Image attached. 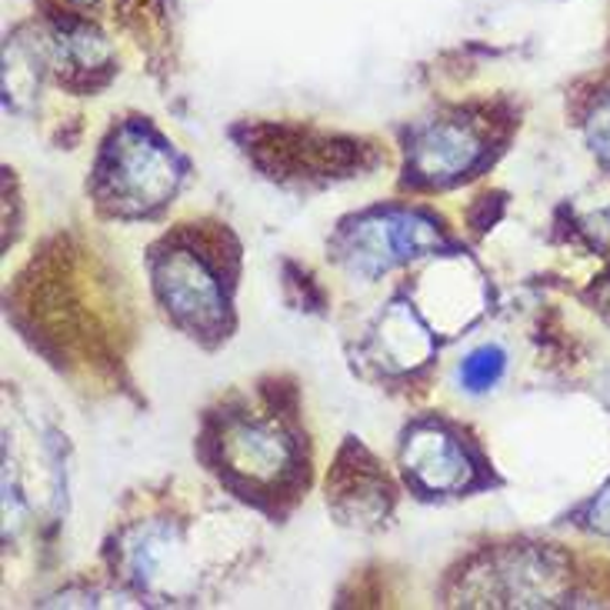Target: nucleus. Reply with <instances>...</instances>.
Masks as SVG:
<instances>
[{
    "instance_id": "3",
    "label": "nucleus",
    "mask_w": 610,
    "mask_h": 610,
    "mask_svg": "<svg viewBox=\"0 0 610 610\" xmlns=\"http://www.w3.org/2000/svg\"><path fill=\"white\" fill-rule=\"evenodd\" d=\"M154 281H157L161 301L167 304V311L181 324H187L190 330H200V334L220 330L224 291L200 258H194L187 251L164 254L154 268Z\"/></svg>"
},
{
    "instance_id": "5",
    "label": "nucleus",
    "mask_w": 610,
    "mask_h": 610,
    "mask_svg": "<svg viewBox=\"0 0 610 610\" xmlns=\"http://www.w3.org/2000/svg\"><path fill=\"white\" fill-rule=\"evenodd\" d=\"M224 460L233 473L254 483H274L291 470V444L274 424L237 421L224 431Z\"/></svg>"
},
{
    "instance_id": "7",
    "label": "nucleus",
    "mask_w": 610,
    "mask_h": 610,
    "mask_svg": "<svg viewBox=\"0 0 610 610\" xmlns=\"http://www.w3.org/2000/svg\"><path fill=\"white\" fill-rule=\"evenodd\" d=\"M404 464L424 491L454 494L470 480V460L464 447L440 427H417L404 447Z\"/></svg>"
},
{
    "instance_id": "14",
    "label": "nucleus",
    "mask_w": 610,
    "mask_h": 610,
    "mask_svg": "<svg viewBox=\"0 0 610 610\" xmlns=\"http://www.w3.org/2000/svg\"><path fill=\"white\" fill-rule=\"evenodd\" d=\"M77 4H90V0H77Z\"/></svg>"
},
{
    "instance_id": "8",
    "label": "nucleus",
    "mask_w": 610,
    "mask_h": 610,
    "mask_svg": "<svg viewBox=\"0 0 610 610\" xmlns=\"http://www.w3.org/2000/svg\"><path fill=\"white\" fill-rule=\"evenodd\" d=\"M424 311H431L434 324L440 327H457L467 324L480 311V281L464 261H444L437 264L421 287Z\"/></svg>"
},
{
    "instance_id": "2",
    "label": "nucleus",
    "mask_w": 610,
    "mask_h": 610,
    "mask_svg": "<svg viewBox=\"0 0 610 610\" xmlns=\"http://www.w3.org/2000/svg\"><path fill=\"white\" fill-rule=\"evenodd\" d=\"M440 243L437 227L414 210H378L357 220L344 237V254L363 277L388 274L391 268L431 251Z\"/></svg>"
},
{
    "instance_id": "9",
    "label": "nucleus",
    "mask_w": 610,
    "mask_h": 610,
    "mask_svg": "<svg viewBox=\"0 0 610 610\" xmlns=\"http://www.w3.org/2000/svg\"><path fill=\"white\" fill-rule=\"evenodd\" d=\"M378 347H381V357H388L394 371H411V368H421V363L431 357L434 340L411 307L394 304L378 327Z\"/></svg>"
},
{
    "instance_id": "13",
    "label": "nucleus",
    "mask_w": 610,
    "mask_h": 610,
    "mask_svg": "<svg viewBox=\"0 0 610 610\" xmlns=\"http://www.w3.org/2000/svg\"><path fill=\"white\" fill-rule=\"evenodd\" d=\"M590 527L603 537H610V483L603 487V494L590 504V514H587Z\"/></svg>"
},
{
    "instance_id": "11",
    "label": "nucleus",
    "mask_w": 610,
    "mask_h": 610,
    "mask_svg": "<svg viewBox=\"0 0 610 610\" xmlns=\"http://www.w3.org/2000/svg\"><path fill=\"white\" fill-rule=\"evenodd\" d=\"M501 374H504V350L501 347H480L460 363V381L467 391H487L491 384H498Z\"/></svg>"
},
{
    "instance_id": "12",
    "label": "nucleus",
    "mask_w": 610,
    "mask_h": 610,
    "mask_svg": "<svg viewBox=\"0 0 610 610\" xmlns=\"http://www.w3.org/2000/svg\"><path fill=\"white\" fill-rule=\"evenodd\" d=\"M587 141L600 161L610 164V97H603L587 117Z\"/></svg>"
},
{
    "instance_id": "1",
    "label": "nucleus",
    "mask_w": 610,
    "mask_h": 610,
    "mask_svg": "<svg viewBox=\"0 0 610 610\" xmlns=\"http://www.w3.org/2000/svg\"><path fill=\"white\" fill-rule=\"evenodd\" d=\"M97 187L117 214H144L174 194L177 164L148 131L124 128L104 154Z\"/></svg>"
},
{
    "instance_id": "4",
    "label": "nucleus",
    "mask_w": 610,
    "mask_h": 610,
    "mask_svg": "<svg viewBox=\"0 0 610 610\" xmlns=\"http://www.w3.org/2000/svg\"><path fill=\"white\" fill-rule=\"evenodd\" d=\"M124 567L128 574L157 593H181L184 584L194 577V557L184 544L177 527L167 524H144L124 544Z\"/></svg>"
},
{
    "instance_id": "10",
    "label": "nucleus",
    "mask_w": 610,
    "mask_h": 610,
    "mask_svg": "<svg viewBox=\"0 0 610 610\" xmlns=\"http://www.w3.org/2000/svg\"><path fill=\"white\" fill-rule=\"evenodd\" d=\"M54 57L61 64V70H97L107 64V44L97 31L84 28V24H70L61 28L54 34Z\"/></svg>"
},
{
    "instance_id": "6",
    "label": "nucleus",
    "mask_w": 610,
    "mask_h": 610,
    "mask_svg": "<svg viewBox=\"0 0 610 610\" xmlns=\"http://www.w3.org/2000/svg\"><path fill=\"white\" fill-rule=\"evenodd\" d=\"M480 138L464 124H427L411 138V167L421 181H454L480 161Z\"/></svg>"
}]
</instances>
